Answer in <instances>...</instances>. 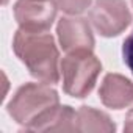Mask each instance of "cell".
Masks as SVG:
<instances>
[{"label":"cell","mask_w":133,"mask_h":133,"mask_svg":"<svg viewBox=\"0 0 133 133\" xmlns=\"http://www.w3.org/2000/svg\"><path fill=\"white\" fill-rule=\"evenodd\" d=\"M122 58H124V63L127 64V68L133 74V31L124 41V45H122Z\"/></svg>","instance_id":"30bf717a"},{"label":"cell","mask_w":133,"mask_h":133,"mask_svg":"<svg viewBox=\"0 0 133 133\" xmlns=\"http://www.w3.org/2000/svg\"><path fill=\"white\" fill-rule=\"evenodd\" d=\"M56 31L63 50L68 53L94 49V36L91 33L89 22L83 17H63L58 22Z\"/></svg>","instance_id":"8992f818"},{"label":"cell","mask_w":133,"mask_h":133,"mask_svg":"<svg viewBox=\"0 0 133 133\" xmlns=\"http://www.w3.org/2000/svg\"><path fill=\"white\" fill-rule=\"evenodd\" d=\"M55 2H56V6L61 11L75 16V14L83 13L91 5L92 0H55Z\"/></svg>","instance_id":"9c48e42d"},{"label":"cell","mask_w":133,"mask_h":133,"mask_svg":"<svg viewBox=\"0 0 133 133\" xmlns=\"http://www.w3.org/2000/svg\"><path fill=\"white\" fill-rule=\"evenodd\" d=\"M13 50L35 78L47 85L58 83L59 53L50 33L27 31L21 28L14 35Z\"/></svg>","instance_id":"6da1fadb"},{"label":"cell","mask_w":133,"mask_h":133,"mask_svg":"<svg viewBox=\"0 0 133 133\" xmlns=\"http://www.w3.org/2000/svg\"><path fill=\"white\" fill-rule=\"evenodd\" d=\"M103 105L119 110L133 102V83L119 74H108L99 89Z\"/></svg>","instance_id":"52a82bcc"},{"label":"cell","mask_w":133,"mask_h":133,"mask_svg":"<svg viewBox=\"0 0 133 133\" xmlns=\"http://www.w3.org/2000/svg\"><path fill=\"white\" fill-rule=\"evenodd\" d=\"M58 105V94L47 83H27L11 99L8 113L25 130H33Z\"/></svg>","instance_id":"7a4b0ae2"},{"label":"cell","mask_w":133,"mask_h":133,"mask_svg":"<svg viewBox=\"0 0 133 133\" xmlns=\"http://www.w3.org/2000/svg\"><path fill=\"white\" fill-rule=\"evenodd\" d=\"M89 21L102 36L111 38L130 25L131 14L124 0H96L89 11Z\"/></svg>","instance_id":"277c9868"},{"label":"cell","mask_w":133,"mask_h":133,"mask_svg":"<svg viewBox=\"0 0 133 133\" xmlns=\"http://www.w3.org/2000/svg\"><path fill=\"white\" fill-rule=\"evenodd\" d=\"M64 92L72 97H86L102 71V64L92 50L69 52L59 64Z\"/></svg>","instance_id":"3957f363"},{"label":"cell","mask_w":133,"mask_h":133,"mask_svg":"<svg viewBox=\"0 0 133 133\" xmlns=\"http://www.w3.org/2000/svg\"><path fill=\"white\" fill-rule=\"evenodd\" d=\"M56 16L55 0H17L14 17L22 30L47 31Z\"/></svg>","instance_id":"5b68a950"},{"label":"cell","mask_w":133,"mask_h":133,"mask_svg":"<svg viewBox=\"0 0 133 133\" xmlns=\"http://www.w3.org/2000/svg\"><path fill=\"white\" fill-rule=\"evenodd\" d=\"M114 124L110 117L91 107H82L77 111V131H113Z\"/></svg>","instance_id":"ba28073f"},{"label":"cell","mask_w":133,"mask_h":133,"mask_svg":"<svg viewBox=\"0 0 133 133\" xmlns=\"http://www.w3.org/2000/svg\"><path fill=\"white\" fill-rule=\"evenodd\" d=\"M131 3H133V0H131Z\"/></svg>","instance_id":"7c38bea8"},{"label":"cell","mask_w":133,"mask_h":133,"mask_svg":"<svg viewBox=\"0 0 133 133\" xmlns=\"http://www.w3.org/2000/svg\"><path fill=\"white\" fill-rule=\"evenodd\" d=\"M124 130H125V131H133V110H131V111L127 114V119H125Z\"/></svg>","instance_id":"8fae6325"}]
</instances>
